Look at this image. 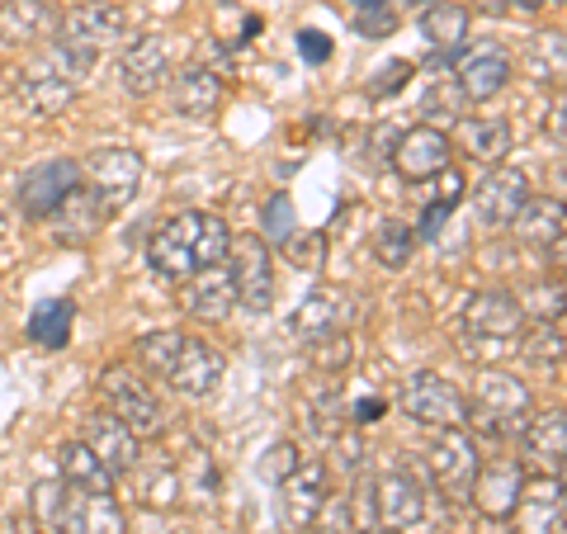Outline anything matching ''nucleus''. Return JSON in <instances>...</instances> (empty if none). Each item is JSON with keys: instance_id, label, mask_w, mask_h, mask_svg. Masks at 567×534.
Wrapping results in <instances>:
<instances>
[{"instance_id": "f03ea898", "label": "nucleus", "mask_w": 567, "mask_h": 534, "mask_svg": "<svg viewBox=\"0 0 567 534\" xmlns=\"http://www.w3.org/2000/svg\"><path fill=\"white\" fill-rule=\"evenodd\" d=\"M137 364L156 373L162 383H171L185 398H208L223 383L227 360L208 341H194L181 331H152L137 341Z\"/></svg>"}, {"instance_id": "6e6552de", "label": "nucleus", "mask_w": 567, "mask_h": 534, "mask_svg": "<svg viewBox=\"0 0 567 534\" xmlns=\"http://www.w3.org/2000/svg\"><path fill=\"white\" fill-rule=\"evenodd\" d=\"M100 398H104V412H114L137 440L147 435H162L166 431V417H162V402L147 388V379H137L128 364H110L100 379Z\"/></svg>"}, {"instance_id": "f257e3e1", "label": "nucleus", "mask_w": 567, "mask_h": 534, "mask_svg": "<svg viewBox=\"0 0 567 534\" xmlns=\"http://www.w3.org/2000/svg\"><path fill=\"white\" fill-rule=\"evenodd\" d=\"M227 242H233V233H227V223L218 218V213L189 208V213H175V218L152 227V237H147V265L162 279L181 284L194 270H204V265H223Z\"/></svg>"}, {"instance_id": "39448f33", "label": "nucleus", "mask_w": 567, "mask_h": 534, "mask_svg": "<svg viewBox=\"0 0 567 534\" xmlns=\"http://www.w3.org/2000/svg\"><path fill=\"white\" fill-rule=\"evenodd\" d=\"M529 417H535V398H529V388L520 379H511L502 369H487L477 379L468 402V425H477L492 440H506V435H520Z\"/></svg>"}, {"instance_id": "423d86ee", "label": "nucleus", "mask_w": 567, "mask_h": 534, "mask_svg": "<svg viewBox=\"0 0 567 534\" xmlns=\"http://www.w3.org/2000/svg\"><path fill=\"white\" fill-rule=\"evenodd\" d=\"M227 275H233V289H237V308L265 317L275 308V251L260 242V233H246L227 242Z\"/></svg>"}, {"instance_id": "1a4fd4ad", "label": "nucleus", "mask_w": 567, "mask_h": 534, "mask_svg": "<svg viewBox=\"0 0 567 534\" xmlns=\"http://www.w3.org/2000/svg\"><path fill=\"white\" fill-rule=\"evenodd\" d=\"M142 152H133V147H100V152H91V162L81 166V181H91L85 189L95 194V199L104 204V213H114L123 208L137 194V185H142Z\"/></svg>"}, {"instance_id": "cd10ccee", "label": "nucleus", "mask_w": 567, "mask_h": 534, "mask_svg": "<svg viewBox=\"0 0 567 534\" xmlns=\"http://www.w3.org/2000/svg\"><path fill=\"white\" fill-rule=\"evenodd\" d=\"M14 95H20V104L33 119H58L71 110V100H76V81L62 76V71H29V76H20V85H14Z\"/></svg>"}, {"instance_id": "e433bc0d", "label": "nucleus", "mask_w": 567, "mask_h": 534, "mask_svg": "<svg viewBox=\"0 0 567 534\" xmlns=\"http://www.w3.org/2000/svg\"><path fill=\"white\" fill-rule=\"evenodd\" d=\"M298 233V213H293V199L289 194H275L270 204H265V246L270 251H284V242H289Z\"/></svg>"}, {"instance_id": "58836bf2", "label": "nucleus", "mask_w": 567, "mask_h": 534, "mask_svg": "<svg viewBox=\"0 0 567 534\" xmlns=\"http://www.w3.org/2000/svg\"><path fill=\"white\" fill-rule=\"evenodd\" d=\"M516 350L529 355V364H539V369L554 364V369H558V364H563V331H558V322H554V327L539 322L535 331H529V341H520Z\"/></svg>"}, {"instance_id": "f3484780", "label": "nucleus", "mask_w": 567, "mask_h": 534, "mask_svg": "<svg viewBox=\"0 0 567 534\" xmlns=\"http://www.w3.org/2000/svg\"><path fill=\"white\" fill-rule=\"evenodd\" d=\"M450 133H440L435 123H421V129H406L393 147V166L402 181H435L440 171L450 166Z\"/></svg>"}, {"instance_id": "4468645a", "label": "nucleus", "mask_w": 567, "mask_h": 534, "mask_svg": "<svg viewBox=\"0 0 567 534\" xmlns=\"http://www.w3.org/2000/svg\"><path fill=\"white\" fill-rule=\"evenodd\" d=\"M525 199H529L525 171H516V166H492L487 181L473 189V213H477V223H483V227H492V233H506L511 218L520 213Z\"/></svg>"}, {"instance_id": "5fc2aeb1", "label": "nucleus", "mask_w": 567, "mask_h": 534, "mask_svg": "<svg viewBox=\"0 0 567 534\" xmlns=\"http://www.w3.org/2000/svg\"><path fill=\"white\" fill-rule=\"evenodd\" d=\"M406 6H416V10H425V6H435V0H406Z\"/></svg>"}, {"instance_id": "4be33fe9", "label": "nucleus", "mask_w": 567, "mask_h": 534, "mask_svg": "<svg viewBox=\"0 0 567 534\" xmlns=\"http://www.w3.org/2000/svg\"><path fill=\"white\" fill-rule=\"evenodd\" d=\"M58 534H128V521H123V506L114 502V492L66 487V506H62V530Z\"/></svg>"}, {"instance_id": "a211bd4d", "label": "nucleus", "mask_w": 567, "mask_h": 534, "mask_svg": "<svg viewBox=\"0 0 567 534\" xmlns=\"http://www.w3.org/2000/svg\"><path fill=\"white\" fill-rule=\"evenodd\" d=\"M81 444L91 450L104 469L114 473V483L123 473H128L133 464H137V454H142V440L123 425L114 412H95V417H85V425H81Z\"/></svg>"}, {"instance_id": "09e8293b", "label": "nucleus", "mask_w": 567, "mask_h": 534, "mask_svg": "<svg viewBox=\"0 0 567 534\" xmlns=\"http://www.w3.org/2000/svg\"><path fill=\"white\" fill-rule=\"evenodd\" d=\"M393 147H398V133L393 129H379L374 133V162H393Z\"/></svg>"}, {"instance_id": "2f4dec72", "label": "nucleus", "mask_w": 567, "mask_h": 534, "mask_svg": "<svg viewBox=\"0 0 567 534\" xmlns=\"http://www.w3.org/2000/svg\"><path fill=\"white\" fill-rule=\"evenodd\" d=\"M458 142H464V152L473 156V162L502 166L511 156V142H516V133H511L506 119H464V123H458Z\"/></svg>"}, {"instance_id": "8fccbe9b", "label": "nucleus", "mask_w": 567, "mask_h": 534, "mask_svg": "<svg viewBox=\"0 0 567 534\" xmlns=\"http://www.w3.org/2000/svg\"><path fill=\"white\" fill-rule=\"evenodd\" d=\"M0 534H39L33 521H0Z\"/></svg>"}, {"instance_id": "9b49d317", "label": "nucleus", "mask_w": 567, "mask_h": 534, "mask_svg": "<svg viewBox=\"0 0 567 534\" xmlns=\"http://www.w3.org/2000/svg\"><path fill=\"white\" fill-rule=\"evenodd\" d=\"M563 477L558 473H535L520 483V496L511 506L506 521L516 525V534H558L563 530Z\"/></svg>"}, {"instance_id": "bb28decb", "label": "nucleus", "mask_w": 567, "mask_h": 534, "mask_svg": "<svg viewBox=\"0 0 567 534\" xmlns=\"http://www.w3.org/2000/svg\"><path fill=\"white\" fill-rule=\"evenodd\" d=\"M506 81H511V58L502 48H483V52H473V58L458 62V95L473 100V104L496 100L506 91Z\"/></svg>"}, {"instance_id": "aec40b11", "label": "nucleus", "mask_w": 567, "mask_h": 534, "mask_svg": "<svg viewBox=\"0 0 567 534\" xmlns=\"http://www.w3.org/2000/svg\"><path fill=\"white\" fill-rule=\"evenodd\" d=\"M123 487H128V496L142 511H175L181 506V492H185V477L171 459H142L137 454V464L123 473Z\"/></svg>"}, {"instance_id": "a878e982", "label": "nucleus", "mask_w": 567, "mask_h": 534, "mask_svg": "<svg viewBox=\"0 0 567 534\" xmlns=\"http://www.w3.org/2000/svg\"><path fill=\"white\" fill-rule=\"evenodd\" d=\"M525 459L539 473H558L563 477V459H567V417L563 412H539L525 421Z\"/></svg>"}, {"instance_id": "6ab92c4d", "label": "nucleus", "mask_w": 567, "mask_h": 534, "mask_svg": "<svg viewBox=\"0 0 567 534\" xmlns=\"http://www.w3.org/2000/svg\"><path fill=\"white\" fill-rule=\"evenodd\" d=\"M369 492H374V525L388 530V534H402V530H412L421 525V515H425V496L421 487L412 483L406 473H383L369 483Z\"/></svg>"}, {"instance_id": "473e14b6", "label": "nucleus", "mask_w": 567, "mask_h": 534, "mask_svg": "<svg viewBox=\"0 0 567 534\" xmlns=\"http://www.w3.org/2000/svg\"><path fill=\"white\" fill-rule=\"evenodd\" d=\"M71 327H76V302L71 298H43L29 317V341L43 350L71 346Z\"/></svg>"}, {"instance_id": "393cba45", "label": "nucleus", "mask_w": 567, "mask_h": 534, "mask_svg": "<svg viewBox=\"0 0 567 534\" xmlns=\"http://www.w3.org/2000/svg\"><path fill=\"white\" fill-rule=\"evenodd\" d=\"M223 95H227V85L213 66H185L181 76L171 81V104L185 119H213L223 110Z\"/></svg>"}, {"instance_id": "20e7f679", "label": "nucleus", "mask_w": 567, "mask_h": 534, "mask_svg": "<svg viewBox=\"0 0 567 534\" xmlns=\"http://www.w3.org/2000/svg\"><path fill=\"white\" fill-rule=\"evenodd\" d=\"M525 312L511 294H473L464 302V355L477 364H496L520 346Z\"/></svg>"}, {"instance_id": "b1692460", "label": "nucleus", "mask_w": 567, "mask_h": 534, "mask_svg": "<svg viewBox=\"0 0 567 534\" xmlns=\"http://www.w3.org/2000/svg\"><path fill=\"white\" fill-rule=\"evenodd\" d=\"M58 24H62V14L52 10L48 0H6V6H0V39L14 43V48L52 39Z\"/></svg>"}, {"instance_id": "37998d69", "label": "nucleus", "mask_w": 567, "mask_h": 534, "mask_svg": "<svg viewBox=\"0 0 567 534\" xmlns=\"http://www.w3.org/2000/svg\"><path fill=\"white\" fill-rule=\"evenodd\" d=\"M350 355H354V346H350V336L346 331H331V336H322V341H312L308 346V360L317 364V369H346L350 364Z\"/></svg>"}, {"instance_id": "a18cd8bd", "label": "nucleus", "mask_w": 567, "mask_h": 534, "mask_svg": "<svg viewBox=\"0 0 567 534\" xmlns=\"http://www.w3.org/2000/svg\"><path fill=\"white\" fill-rule=\"evenodd\" d=\"M298 52H303L308 66H322L331 58V39H327V33H317V29H303V33H298Z\"/></svg>"}, {"instance_id": "7c9ffc66", "label": "nucleus", "mask_w": 567, "mask_h": 534, "mask_svg": "<svg viewBox=\"0 0 567 534\" xmlns=\"http://www.w3.org/2000/svg\"><path fill=\"white\" fill-rule=\"evenodd\" d=\"M104 218H110V213H104V204L95 199V194L91 189H76V194H71V199L58 208V213H52V223H58V227H52V233H58V242L62 246H85V242H91L95 233H100V223Z\"/></svg>"}, {"instance_id": "ea45409f", "label": "nucleus", "mask_w": 567, "mask_h": 534, "mask_svg": "<svg viewBox=\"0 0 567 534\" xmlns=\"http://www.w3.org/2000/svg\"><path fill=\"white\" fill-rule=\"evenodd\" d=\"M416 76V62H406V58H393V62H383L374 76H369V85H364V95L369 100H388V95H398L406 81Z\"/></svg>"}, {"instance_id": "864d4df0", "label": "nucleus", "mask_w": 567, "mask_h": 534, "mask_svg": "<svg viewBox=\"0 0 567 534\" xmlns=\"http://www.w3.org/2000/svg\"><path fill=\"white\" fill-rule=\"evenodd\" d=\"M6 223H10V208H6V199H0V233H6Z\"/></svg>"}, {"instance_id": "49530a36", "label": "nucleus", "mask_w": 567, "mask_h": 534, "mask_svg": "<svg viewBox=\"0 0 567 534\" xmlns=\"http://www.w3.org/2000/svg\"><path fill=\"white\" fill-rule=\"evenodd\" d=\"M393 24H398L393 6H379V10H364V14H360V33H388Z\"/></svg>"}, {"instance_id": "3c124183", "label": "nucleus", "mask_w": 567, "mask_h": 534, "mask_svg": "<svg viewBox=\"0 0 567 534\" xmlns=\"http://www.w3.org/2000/svg\"><path fill=\"white\" fill-rule=\"evenodd\" d=\"M354 14H364V10H379V6H393V0H350Z\"/></svg>"}, {"instance_id": "c03bdc74", "label": "nucleus", "mask_w": 567, "mask_h": 534, "mask_svg": "<svg viewBox=\"0 0 567 534\" xmlns=\"http://www.w3.org/2000/svg\"><path fill=\"white\" fill-rule=\"evenodd\" d=\"M341 412H346V407H341V393H336V388H327V398H322V402H312V431L322 435V440H336V435H341V421H336Z\"/></svg>"}, {"instance_id": "79ce46f5", "label": "nucleus", "mask_w": 567, "mask_h": 534, "mask_svg": "<svg viewBox=\"0 0 567 534\" xmlns=\"http://www.w3.org/2000/svg\"><path fill=\"white\" fill-rule=\"evenodd\" d=\"M284 256H289V265L312 275V270H322V260H327V237L322 233H293L284 242Z\"/></svg>"}, {"instance_id": "4c0bfd02", "label": "nucleus", "mask_w": 567, "mask_h": 534, "mask_svg": "<svg viewBox=\"0 0 567 534\" xmlns=\"http://www.w3.org/2000/svg\"><path fill=\"white\" fill-rule=\"evenodd\" d=\"M298 464H303V454H298V444H293V440H275L270 450H265V454L256 459V473H260V483L279 487L284 477H289Z\"/></svg>"}, {"instance_id": "c756f323", "label": "nucleus", "mask_w": 567, "mask_h": 534, "mask_svg": "<svg viewBox=\"0 0 567 534\" xmlns=\"http://www.w3.org/2000/svg\"><path fill=\"white\" fill-rule=\"evenodd\" d=\"M511 227H516V237L525 246H539V251H548V246H558L563 233H567V213H563V199H529L520 204V213L511 218Z\"/></svg>"}, {"instance_id": "4d7b16f0", "label": "nucleus", "mask_w": 567, "mask_h": 534, "mask_svg": "<svg viewBox=\"0 0 567 534\" xmlns=\"http://www.w3.org/2000/svg\"><path fill=\"white\" fill-rule=\"evenodd\" d=\"M0 6H6V0H0Z\"/></svg>"}, {"instance_id": "f704fd0d", "label": "nucleus", "mask_w": 567, "mask_h": 534, "mask_svg": "<svg viewBox=\"0 0 567 534\" xmlns=\"http://www.w3.org/2000/svg\"><path fill=\"white\" fill-rule=\"evenodd\" d=\"M62 483L81 487V492H114V473L76 440V444H66L62 450Z\"/></svg>"}, {"instance_id": "603ef678", "label": "nucleus", "mask_w": 567, "mask_h": 534, "mask_svg": "<svg viewBox=\"0 0 567 534\" xmlns=\"http://www.w3.org/2000/svg\"><path fill=\"white\" fill-rule=\"evenodd\" d=\"M516 6H520V10H544L548 0H516Z\"/></svg>"}, {"instance_id": "2eb2a0df", "label": "nucleus", "mask_w": 567, "mask_h": 534, "mask_svg": "<svg viewBox=\"0 0 567 534\" xmlns=\"http://www.w3.org/2000/svg\"><path fill=\"white\" fill-rule=\"evenodd\" d=\"M181 308L194 317V322H213V327L227 322L237 308V289H233L227 265H204V270L181 279Z\"/></svg>"}, {"instance_id": "f8f14e48", "label": "nucleus", "mask_w": 567, "mask_h": 534, "mask_svg": "<svg viewBox=\"0 0 567 534\" xmlns=\"http://www.w3.org/2000/svg\"><path fill=\"white\" fill-rule=\"evenodd\" d=\"M171 66H175V52L162 33H137L118 58V81L128 95H152L171 81Z\"/></svg>"}, {"instance_id": "c9c22d12", "label": "nucleus", "mask_w": 567, "mask_h": 534, "mask_svg": "<svg viewBox=\"0 0 567 534\" xmlns=\"http://www.w3.org/2000/svg\"><path fill=\"white\" fill-rule=\"evenodd\" d=\"M416 246H421L416 233L402 218H383L374 227V256H379V265H388V270H406L416 256Z\"/></svg>"}, {"instance_id": "a19ab883", "label": "nucleus", "mask_w": 567, "mask_h": 534, "mask_svg": "<svg viewBox=\"0 0 567 534\" xmlns=\"http://www.w3.org/2000/svg\"><path fill=\"white\" fill-rule=\"evenodd\" d=\"M303 534H354V515H350V496L346 492H331L327 506L317 511V521Z\"/></svg>"}, {"instance_id": "0eeeda50", "label": "nucleus", "mask_w": 567, "mask_h": 534, "mask_svg": "<svg viewBox=\"0 0 567 534\" xmlns=\"http://www.w3.org/2000/svg\"><path fill=\"white\" fill-rule=\"evenodd\" d=\"M402 412L416 425H431V431H468V398L445 379V373L421 369L402 383Z\"/></svg>"}, {"instance_id": "9d476101", "label": "nucleus", "mask_w": 567, "mask_h": 534, "mask_svg": "<svg viewBox=\"0 0 567 534\" xmlns=\"http://www.w3.org/2000/svg\"><path fill=\"white\" fill-rule=\"evenodd\" d=\"M85 181H81V162H71V156H58V162H43V166H33L20 189H14V204H20L24 218L33 223H43L52 218L71 194H76Z\"/></svg>"}, {"instance_id": "dca6fc26", "label": "nucleus", "mask_w": 567, "mask_h": 534, "mask_svg": "<svg viewBox=\"0 0 567 534\" xmlns=\"http://www.w3.org/2000/svg\"><path fill=\"white\" fill-rule=\"evenodd\" d=\"M327 496H331V473L327 464H298L289 477L279 483V506H284V521H289V530L303 534L312 521H317V511L327 506Z\"/></svg>"}, {"instance_id": "5701e85b", "label": "nucleus", "mask_w": 567, "mask_h": 534, "mask_svg": "<svg viewBox=\"0 0 567 534\" xmlns=\"http://www.w3.org/2000/svg\"><path fill=\"white\" fill-rule=\"evenodd\" d=\"M421 39L431 43V66H450L468 43V10L454 0H435L421 10Z\"/></svg>"}, {"instance_id": "de8ad7c7", "label": "nucleus", "mask_w": 567, "mask_h": 534, "mask_svg": "<svg viewBox=\"0 0 567 534\" xmlns=\"http://www.w3.org/2000/svg\"><path fill=\"white\" fill-rule=\"evenodd\" d=\"M383 412H388V402H383V398H364V402H354V407H350V421H354V425H369V421H379Z\"/></svg>"}, {"instance_id": "412c9836", "label": "nucleus", "mask_w": 567, "mask_h": 534, "mask_svg": "<svg viewBox=\"0 0 567 534\" xmlns=\"http://www.w3.org/2000/svg\"><path fill=\"white\" fill-rule=\"evenodd\" d=\"M520 483H525L520 459H492V464H477L468 496L487 521H506L511 506H516V496H520Z\"/></svg>"}, {"instance_id": "7ed1b4c3", "label": "nucleus", "mask_w": 567, "mask_h": 534, "mask_svg": "<svg viewBox=\"0 0 567 534\" xmlns=\"http://www.w3.org/2000/svg\"><path fill=\"white\" fill-rule=\"evenodd\" d=\"M123 33H128V10L114 6V0H85V6L66 10L52 43H58V62H62V76L81 81L85 71H95L100 52L114 48Z\"/></svg>"}, {"instance_id": "72a5a7b5", "label": "nucleus", "mask_w": 567, "mask_h": 534, "mask_svg": "<svg viewBox=\"0 0 567 534\" xmlns=\"http://www.w3.org/2000/svg\"><path fill=\"white\" fill-rule=\"evenodd\" d=\"M464 175H458L454 166H445V171H440V199H431V204H425V213H421V223L412 227V233H416V242H435L440 233H445V223H450V213L458 208V204H464Z\"/></svg>"}, {"instance_id": "ddd939ff", "label": "nucleus", "mask_w": 567, "mask_h": 534, "mask_svg": "<svg viewBox=\"0 0 567 534\" xmlns=\"http://www.w3.org/2000/svg\"><path fill=\"white\" fill-rule=\"evenodd\" d=\"M477 444L468 440V431H435V440L425 444V469L450 496H468L473 473H477Z\"/></svg>"}, {"instance_id": "6e6d98bb", "label": "nucleus", "mask_w": 567, "mask_h": 534, "mask_svg": "<svg viewBox=\"0 0 567 534\" xmlns=\"http://www.w3.org/2000/svg\"><path fill=\"white\" fill-rule=\"evenodd\" d=\"M289 534H298V530H289Z\"/></svg>"}, {"instance_id": "c85d7f7f", "label": "nucleus", "mask_w": 567, "mask_h": 534, "mask_svg": "<svg viewBox=\"0 0 567 534\" xmlns=\"http://www.w3.org/2000/svg\"><path fill=\"white\" fill-rule=\"evenodd\" d=\"M341 317H346L341 289H312L303 302H298V312L289 317V327H293L298 341L312 346V341H322V336H331V331H346Z\"/></svg>"}]
</instances>
